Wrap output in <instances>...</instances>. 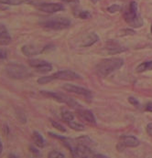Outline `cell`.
<instances>
[{"label":"cell","instance_id":"6da1fadb","mask_svg":"<svg viewBox=\"0 0 152 158\" xmlns=\"http://www.w3.org/2000/svg\"><path fill=\"white\" fill-rule=\"evenodd\" d=\"M124 65V60L120 58H109L101 60L95 67L97 75L102 78L107 77L111 73L119 69Z\"/></svg>","mask_w":152,"mask_h":158},{"label":"cell","instance_id":"7a4b0ae2","mask_svg":"<svg viewBox=\"0 0 152 158\" xmlns=\"http://www.w3.org/2000/svg\"><path fill=\"white\" fill-rule=\"evenodd\" d=\"M5 71L9 78L14 79V80L27 79V78L30 77V75H31L29 69L26 66L20 64V63H16V62L8 63L5 68Z\"/></svg>","mask_w":152,"mask_h":158},{"label":"cell","instance_id":"3957f363","mask_svg":"<svg viewBox=\"0 0 152 158\" xmlns=\"http://www.w3.org/2000/svg\"><path fill=\"white\" fill-rule=\"evenodd\" d=\"M124 19L133 27H140L143 26L144 22L137 12V3L136 1L130 2L128 10L124 14Z\"/></svg>","mask_w":152,"mask_h":158},{"label":"cell","instance_id":"277c9868","mask_svg":"<svg viewBox=\"0 0 152 158\" xmlns=\"http://www.w3.org/2000/svg\"><path fill=\"white\" fill-rule=\"evenodd\" d=\"M41 93L46 96V97H49V98H52L54 99L55 101L59 102H63V103H65L68 106L73 108V109H81V105L75 102L72 98L67 96L66 94L63 93H61V92H54V91H48V90H41Z\"/></svg>","mask_w":152,"mask_h":158},{"label":"cell","instance_id":"5b68a950","mask_svg":"<svg viewBox=\"0 0 152 158\" xmlns=\"http://www.w3.org/2000/svg\"><path fill=\"white\" fill-rule=\"evenodd\" d=\"M40 24L46 28L59 30V29H63V28H66V27H70L71 21H70V19H68L66 18L57 17V18H52V19L44 20Z\"/></svg>","mask_w":152,"mask_h":158},{"label":"cell","instance_id":"8992f818","mask_svg":"<svg viewBox=\"0 0 152 158\" xmlns=\"http://www.w3.org/2000/svg\"><path fill=\"white\" fill-rule=\"evenodd\" d=\"M34 6H36L39 10L45 13H55L64 9L63 5L58 3H41V4L34 3Z\"/></svg>","mask_w":152,"mask_h":158},{"label":"cell","instance_id":"52a82bcc","mask_svg":"<svg viewBox=\"0 0 152 158\" xmlns=\"http://www.w3.org/2000/svg\"><path fill=\"white\" fill-rule=\"evenodd\" d=\"M71 153L73 157H89V156H94L93 155V151L90 149V147L85 146L81 143H77L75 147L71 150Z\"/></svg>","mask_w":152,"mask_h":158},{"label":"cell","instance_id":"ba28073f","mask_svg":"<svg viewBox=\"0 0 152 158\" xmlns=\"http://www.w3.org/2000/svg\"><path fill=\"white\" fill-rule=\"evenodd\" d=\"M28 64L32 68L36 69L39 72H49L52 69V66L46 60H39V59H33L28 60Z\"/></svg>","mask_w":152,"mask_h":158},{"label":"cell","instance_id":"9c48e42d","mask_svg":"<svg viewBox=\"0 0 152 158\" xmlns=\"http://www.w3.org/2000/svg\"><path fill=\"white\" fill-rule=\"evenodd\" d=\"M52 77L54 78V80H64V81H73V80H77V79H81V76L77 73H75L72 70H60L55 72Z\"/></svg>","mask_w":152,"mask_h":158},{"label":"cell","instance_id":"30bf717a","mask_svg":"<svg viewBox=\"0 0 152 158\" xmlns=\"http://www.w3.org/2000/svg\"><path fill=\"white\" fill-rule=\"evenodd\" d=\"M63 89L67 91H69V92H72V93H75L78 95H82V96H85L86 98H91L93 96V93L91 90H87V89L83 88V87H80V86L73 85V84H64Z\"/></svg>","mask_w":152,"mask_h":158},{"label":"cell","instance_id":"8fae6325","mask_svg":"<svg viewBox=\"0 0 152 158\" xmlns=\"http://www.w3.org/2000/svg\"><path fill=\"white\" fill-rule=\"evenodd\" d=\"M120 142L126 145V147H137L139 145L140 142L139 140L133 135H121L120 136Z\"/></svg>","mask_w":152,"mask_h":158},{"label":"cell","instance_id":"7c38bea8","mask_svg":"<svg viewBox=\"0 0 152 158\" xmlns=\"http://www.w3.org/2000/svg\"><path fill=\"white\" fill-rule=\"evenodd\" d=\"M21 51L25 56L31 57V56H36L38 54H41L42 49H41L40 48H38L35 45H24L21 48Z\"/></svg>","mask_w":152,"mask_h":158},{"label":"cell","instance_id":"4fadbf2b","mask_svg":"<svg viewBox=\"0 0 152 158\" xmlns=\"http://www.w3.org/2000/svg\"><path fill=\"white\" fill-rule=\"evenodd\" d=\"M11 36L9 35L7 27L0 23V46H6L10 44Z\"/></svg>","mask_w":152,"mask_h":158},{"label":"cell","instance_id":"5bb4252c","mask_svg":"<svg viewBox=\"0 0 152 158\" xmlns=\"http://www.w3.org/2000/svg\"><path fill=\"white\" fill-rule=\"evenodd\" d=\"M106 49L107 50V53L109 54H117V53H120L124 50H126L127 48H122L119 44H117L116 42L113 41V40H109V42L107 43V46L106 48Z\"/></svg>","mask_w":152,"mask_h":158},{"label":"cell","instance_id":"9a60e30c","mask_svg":"<svg viewBox=\"0 0 152 158\" xmlns=\"http://www.w3.org/2000/svg\"><path fill=\"white\" fill-rule=\"evenodd\" d=\"M98 40H99V37L95 33H90L82 40L81 47H83V48L90 47V46L93 45L94 43H96Z\"/></svg>","mask_w":152,"mask_h":158},{"label":"cell","instance_id":"2e32d148","mask_svg":"<svg viewBox=\"0 0 152 158\" xmlns=\"http://www.w3.org/2000/svg\"><path fill=\"white\" fill-rule=\"evenodd\" d=\"M77 113H79V115L84 120H85L89 123H93V124H95L96 123L95 117H94V115L93 114V113L91 111H89V110H84V109H78L77 110Z\"/></svg>","mask_w":152,"mask_h":158},{"label":"cell","instance_id":"e0dca14e","mask_svg":"<svg viewBox=\"0 0 152 158\" xmlns=\"http://www.w3.org/2000/svg\"><path fill=\"white\" fill-rule=\"evenodd\" d=\"M32 139H33L34 143H35L38 147L42 148V147L45 146V144H46V142H45V140H44L43 136L41 135L39 132H37V131H35V132L33 133V135H32Z\"/></svg>","mask_w":152,"mask_h":158},{"label":"cell","instance_id":"ac0fdd59","mask_svg":"<svg viewBox=\"0 0 152 158\" xmlns=\"http://www.w3.org/2000/svg\"><path fill=\"white\" fill-rule=\"evenodd\" d=\"M148 70H152V60L142 62L136 69V71L138 72V73L144 72V71H148Z\"/></svg>","mask_w":152,"mask_h":158},{"label":"cell","instance_id":"d6986e66","mask_svg":"<svg viewBox=\"0 0 152 158\" xmlns=\"http://www.w3.org/2000/svg\"><path fill=\"white\" fill-rule=\"evenodd\" d=\"M76 141H77L79 143L84 144V145L88 146V147H90L91 145H93V141L91 140V138H90L89 136L87 135L81 136V137H79Z\"/></svg>","mask_w":152,"mask_h":158},{"label":"cell","instance_id":"ffe728a7","mask_svg":"<svg viewBox=\"0 0 152 158\" xmlns=\"http://www.w3.org/2000/svg\"><path fill=\"white\" fill-rule=\"evenodd\" d=\"M68 125L70 126V128L73 129L74 131H78V132H81V131H84L85 130V126L81 123H78L76 122H72V121H70L68 122Z\"/></svg>","mask_w":152,"mask_h":158},{"label":"cell","instance_id":"44dd1931","mask_svg":"<svg viewBox=\"0 0 152 158\" xmlns=\"http://www.w3.org/2000/svg\"><path fill=\"white\" fill-rule=\"evenodd\" d=\"M62 118H63V121H65V122L68 123V122H70V121H72V120H73L74 115L71 113L70 111H67V110H65V109H63V110H62Z\"/></svg>","mask_w":152,"mask_h":158},{"label":"cell","instance_id":"7402d4cb","mask_svg":"<svg viewBox=\"0 0 152 158\" xmlns=\"http://www.w3.org/2000/svg\"><path fill=\"white\" fill-rule=\"evenodd\" d=\"M0 3L9 6H20L23 3V1L22 0H0Z\"/></svg>","mask_w":152,"mask_h":158},{"label":"cell","instance_id":"603a6c76","mask_svg":"<svg viewBox=\"0 0 152 158\" xmlns=\"http://www.w3.org/2000/svg\"><path fill=\"white\" fill-rule=\"evenodd\" d=\"M53 80H54V78H53L52 75H51V76L41 77V78H40L37 81H38V83H40V84H46V83H49V82L52 81Z\"/></svg>","mask_w":152,"mask_h":158},{"label":"cell","instance_id":"cb8c5ba5","mask_svg":"<svg viewBox=\"0 0 152 158\" xmlns=\"http://www.w3.org/2000/svg\"><path fill=\"white\" fill-rule=\"evenodd\" d=\"M135 34H136L135 30L127 28V29H123V30H121V31H120V33H119L118 35H119V36H133V35H135Z\"/></svg>","mask_w":152,"mask_h":158},{"label":"cell","instance_id":"d4e9b609","mask_svg":"<svg viewBox=\"0 0 152 158\" xmlns=\"http://www.w3.org/2000/svg\"><path fill=\"white\" fill-rule=\"evenodd\" d=\"M50 158H58V157H64V155L63 153H61L60 151H51L49 156H48Z\"/></svg>","mask_w":152,"mask_h":158},{"label":"cell","instance_id":"484cf974","mask_svg":"<svg viewBox=\"0 0 152 158\" xmlns=\"http://www.w3.org/2000/svg\"><path fill=\"white\" fill-rule=\"evenodd\" d=\"M51 124H52V126H53L55 129L59 130L60 132H63V133H65L66 132V129L61 124V123H57V122H54V121H51Z\"/></svg>","mask_w":152,"mask_h":158},{"label":"cell","instance_id":"4316f807","mask_svg":"<svg viewBox=\"0 0 152 158\" xmlns=\"http://www.w3.org/2000/svg\"><path fill=\"white\" fill-rule=\"evenodd\" d=\"M120 9H121V6L119 5L115 4V5H112V6H109L108 8H107V11L110 12V13H115V12L119 11Z\"/></svg>","mask_w":152,"mask_h":158},{"label":"cell","instance_id":"83f0119b","mask_svg":"<svg viewBox=\"0 0 152 158\" xmlns=\"http://www.w3.org/2000/svg\"><path fill=\"white\" fill-rule=\"evenodd\" d=\"M78 17L82 19H88L92 17V15L90 14L89 11H81L79 14H78Z\"/></svg>","mask_w":152,"mask_h":158},{"label":"cell","instance_id":"f1b7e54d","mask_svg":"<svg viewBox=\"0 0 152 158\" xmlns=\"http://www.w3.org/2000/svg\"><path fill=\"white\" fill-rule=\"evenodd\" d=\"M128 100V102H130L132 105H134V106H136V107H138V106L140 105V104H139V102H138L136 98H134V97H129Z\"/></svg>","mask_w":152,"mask_h":158},{"label":"cell","instance_id":"f546056e","mask_svg":"<svg viewBox=\"0 0 152 158\" xmlns=\"http://www.w3.org/2000/svg\"><path fill=\"white\" fill-rule=\"evenodd\" d=\"M7 58V52L3 49V48H0V61L6 60Z\"/></svg>","mask_w":152,"mask_h":158},{"label":"cell","instance_id":"4dcf8cb0","mask_svg":"<svg viewBox=\"0 0 152 158\" xmlns=\"http://www.w3.org/2000/svg\"><path fill=\"white\" fill-rule=\"evenodd\" d=\"M146 130H147V133H148V135H149L152 136V123H149V124L147 125V128H146Z\"/></svg>","mask_w":152,"mask_h":158},{"label":"cell","instance_id":"1f68e13d","mask_svg":"<svg viewBox=\"0 0 152 158\" xmlns=\"http://www.w3.org/2000/svg\"><path fill=\"white\" fill-rule=\"evenodd\" d=\"M116 148H117V150L119 151V152H122V151H124L125 150V148H126V145H124L121 142L117 144V146H116Z\"/></svg>","mask_w":152,"mask_h":158},{"label":"cell","instance_id":"d6a6232c","mask_svg":"<svg viewBox=\"0 0 152 158\" xmlns=\"http://www.w3.org/2000/svg\"><path fill=\"white\" fill-rule=\"evenodd\" d=\"M146 111L152 113V102H149V103L146 105Z\"/></svg>","mask_w":152,"mask_h":158},{"label":"cell","instance_id":"836d02e7","mask_svg":"<svg viewBox=\"0 0 152 158\" xmlns=\"http://www.w3.org/2000/svg\"><path fill=\"white\" fill-rule=\"evenodd\" d=\"M63 1H65L68 3H79V0H63Z\"/></svg>","mask_w":152,"mask_h":158},{"label":"cell","instance_id":"e575fe53","mask_svg":"<svg viewBox=\"0 0 152 158\" xmlns=\"http://www.w3.org/2000/svg\"><path fill=\"white\" fill-rule=\"evenodd\" d=\"M30 150H31V152H32V153H35V154H38V155H39V152H38V150H36L35 148H33V147H30Z\"/></svg>","mask_w":152,"mask_h":158},{"label":"cell","instance_id":"d590c367","mask_svg":"<svg viewBox=\"0 0 152 158\" xmlns=\"http://www.w3.org/2000/svg\"><path fill=\"white\" fill-rule=\"evenodd\" d=\"M2 151H3V143H2V142L0 141V155H1V153H2Z\"/></svg>","mask_w":152,"mask_h":158},{"label":"cell","instance_id":"8d00e7d4","mask_svg":"<svg viewBox=\"0 0 152 158\" xmlns=\"http://www.w3.org/2000/svg\"><path fill=\"white\" fill-rule=\"evenodd\" d=\"M93 2H96V1H98V0H92Z\"/></svg>","mask_w":152,"mask_h":158},{"label":"cell","instance_id":"74e56055","mask_svg":"<svg viewBox=\"0 0 152 158\" xmlns=\"http://www.w3.org/2000/svg\"><path fill=\"white\" fill-rule=\"evenodd\" d=\"M151 34H152V25H151Z\"/></svg>","mask_w":152,"mask_h":158}]
</instances>
